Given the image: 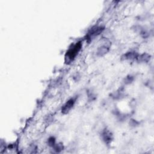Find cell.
<instances>
[{"label": "cell", "instance_id": "cell-1", "mask_svg": "<svg viewBox=\"0 0 154 154\" xmlns=\"http://www.w3.org/2000/svg\"><path fill=\"white\" fill-rule=\"evenodd\" d=\"M81 42H78L68 49L65 55V61L67 63L71 62L75 59L76 56L78 55V52L81 50Z\"/></svg>", "mask_w": 154, "mask_h": 154}, {"label": "cell", "instance_id": "cell-2", "mask_svg": "<svg viewBox=\"0 0 154 154\" xmlns=\"http://www.w3.org/2000/svg\"><path fill=\"white\" fill-rule=\"evenodd\" d=\"M104 29L103 27L101 26H93L88 32L87 34V40L90 39L91 40V38L99 35V34H100L102 31Z\"/></svg>", "mask_w": 154, "mask_h": 154}, {"label": "cell", "instance_id": "cell-3", "mask_svg": "<svg viewBox=\"0 0 154 154\" xmlns=\"http://www.w3.org/2000/svg\"><path fill=\"white\" fill-rule=\"evenodd\" d=\"M101 137L103 141L107 144H110L113 140V135L111 131L107 129L103 130L101 134Z\"/></svg>", "mask_w": 154, "mask_h": 154}, {"label": "cell", "instance_id": "cell-4", "mask_svg": "<svg viewBox=\"0 0 154 154\" xmlns=\"http://www.w3.org/2000/svg\"><path fill=\"white\" fill-rule=\"evenodd\" d=\"M75 102V100L73 98H71L69 100H68L62 106L61 108V112L63 114H67L68 113L70 109L73 108L74 104Z\"/></svg>", "mask_w": 154, "mask_h": 154}, {"label": "cell", "instance_id": "cell-5", "mask_svg": "<svg viewBox=\"0 0 154 154\" xmlns=\"http://www.w3.org/2000/svg\"><path fill=\"white\" fill-rule=\"evenodd\" d=\"M138 54L135 51H129L122 56V60H133L137 58L138 56Z\"/></svg>", "mask_w": 154, "mask_h": 154}, {"label": "cell", "instance_id": "cell-6", "mask_svg": "<svg viewBox=\"0 0 154 154\" xmlns=\"http://www.w3.org/2000/svg\"><path fill=\"white\" fill-rule=\"evenodd\" d=\"M110 45H103L102 46H100V47H99L97 49V56H103V55H105V54H106L108 51H109V48Z\"/></svg>", "mask_w": 154, "mask_h": 154}, {"label": "cell", "instance_id": "cell-7", "mask_svg": "<svg viewBox=\"0 0 154 154\" xmlns=\"http://www.w3.org/2000/svg\"><path fill=\"white\" fill-rule=\"evenodd\" d=\"M151 58L150 55L147 53H143L141 55H138L137 58V61L139 63H147L150 61Z\"/></svg>", "mask_w": 154, "mask_h": 154}, {"label": "cell", "instance_id": "cell-8", "mask_svg": "<svg viewBox=\"0 0 154 154\" xmlns=\"http://www.w3.org/2000/svg\"><path fill=\"white\" fill-rule=\"evenodd\" d=\"M52 147L56 152H60L63 149V146L61 143H58V144L55 143V144Z\"/></svg>", "mask_w": 154, "mask_h": 154}, {"label": "cell", "instance_id": "cell-9", "mask_svg": "<svg viewBox=\"0 0 154 154\" xmlns=\"http://www.w3.org/2000/svg\"><path fill=\"white\" fill-rule=\"evenodd\" d=\"M48 144L49 146L53 147L55 144V139L54 137H51L50 138H49L48 140Z\"/></svg>", "mask_w": 154, "mask_h": 154}, {"label": "cell", "instance_id": "cell-10", "mask_svg": "<svg viewBox=\"0 0 154 154\" xmlns=\"http://www.w3.org/2000/svg\"><path fill=\"white\" fill-rule=\"evenodd\" d=\"M134 80V77L132 76H131V75H129L128 76H126L125 78V84H129V83H131Z\"/></svg>", "mask_w": 154, "mask_h": 154}, {"label": "cell", "instance_id": "cell-11", "mask_svg": "<svg viewBox=\"0 0 154 154\" xmlns=\"http://www.w3.org/2000/svg\"><path fill=\"white\" fill-rule=\"evenodd\" d=\"M129 124H130L131 126H136V125H138V122H137V121H135V120L132 119V120H131V122H129Z\"/></svg>", "mask_w": 154, "mask_h": 154}]
</instances>
